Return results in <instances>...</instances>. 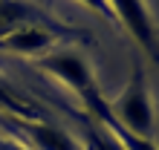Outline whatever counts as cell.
I'll return each mask as SVG.
<instances>
[{
  "label": "cell",
  "instance_id": "obj_1",
  "mask_svg": "<svg viewBox=\"0 0 159 150\" xmlns=\"http://www.w3.org/2000/svg\"><path fill=\"white\" fill-rule=\"evenodd\" d=\"M107 113L139 139L156 136V110H153V95H151V84L145 78L142 61H133V75H130L127 87L116 98H107Z\"/></svg>",
  "mask_w": 159,
  "mask_h": 150
},
{
  "label": "cell",
  "instance_id": "obj_2",
  "mask_svg": "<svg viewBox=\"0 0 159 150\" xmlns=\"http://www.w3.org/2000/svg\"><path fill=\"white\" fill-rule=\"evenodd\" d=\"M38 69L55 75L61 84H67L78 95L81 107L104 95L98 81H96V75H93V69H90V64H87V58L75 49H55L49 55H43V58H38Z\"/></svg>",
  "mask_w": 159,
  "mask_h": 150
},
{
  "label": "cell",
  "instance_id": "obj_4",
  "mask_svg": "<svg viewBox=\"0 0 159 150\" xmlns=\"http://www.w3.org/2000/svg\"><path fill=\"white\" fill-rule=\"evenodd\" d=\"M58 35H67V29L55 26L46 17H38L32 23H23L12 29L9 35L0 38V49H12V52H23V55H38L46 52L49 46L58 43Z\"/></svg>",
  "mask_w": 159,
  "mask_h": 150
},
{
  "label": "cell",
  "instance_id": "obj_3",
  "mask_svg": "<svg viewBox=\"0 0 159 150\" xmlns=\"http://www.w3.org/2000/svg\"><path fill=\"white\" fill-rule=\"evenodd\" d=\"M119 26H125L130 38L148 52V58L159 64V29L145 0H107Z\"/></svg>",
  "mask_w": 159,
  "mask_h": 150
},
{
  "label": "cell",
  "instance_id": "obj_5",
  "mask_svg": "<svg viewBox=\"0 0 159 150\" xmlns=\"http://www.w3.org/2000/svg\"><path fill=\"white\" fill-rule=\"evenodd\" d=\"M84 113H87L90 118H96V121H101L110 133L116 136V142L125 147V150H159V144H156V139H139V136H133L130 130H125L119 124V121L107 113V98L101 95V98H96V101H90L87 107H81Z\"/></svg>",
  "mask_w": 159,
  "mask_h": 150
},
{
  "label": "cell",
  "instance_id": "obj_7",
  "mask_svg": "<svg viewBox=\"0 0 159 150\" xmlns=\"http://www.w3.org/2000/svg\"><path fill=\"white\" fill-rule=\"evenodd\" d=\"M84 6H90L93 12H98V15H104V17H110V20L116 23V17H113V9H110V3L107 0H81Z\"/></svg>",
  "mask_w": 159,
  "mask_h": 150
},
{
  "label": "cell",
  "instance_id": "obj_6",
  "mask_svg": "<svg viewBox=\"0 0 159 150\" xmlns=\"http://www.w3.org/2000/svg\"><path fill=\"white\" fill-rule=\"evenodd\" d=\"M0 116H9V118H43L35 110L32 101L23 92H17L3 75H0Z\"/></svg>",
  "mask_w": 159,
  "mask_h": 150
}]
</instances>
